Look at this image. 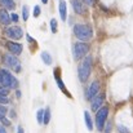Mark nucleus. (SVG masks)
Returning <instances> with one entry per match:
<instances>
[{
    "label": "nucleus",
    "mask_w": 133,
    "mask_h": 133,
    "mask_svg": "<svg viewBox=\"0 0 133 133\" xmlns=\"http://www.w3.org/2000/svg\"><path fill=\"white\" fill-rule=\"evenodd\" d=\"M0 87L6 89H14L18 87V82L8 70L0 69Z\"/></svg>",
    "instance_id": "obj_1"
},
{
    "label": "nucleus",
    "mask_w": 133,
    "mask_h": 133,
    "mask_svg": "<svg viewBox=\"0 0 133 133\" xmlns=\"http://www.w3.org/2000/svg\"><path fill=\"white\" fill-rule=\"evenodd\" d=\"M90 70H92V57L87 56L82 63L79 65V69H78V75H79V80L82 83H85L89 79V75H90Z\"/></svg>",
    "instance_id": "obj_2"
},
{
    "label": "nucleus",
    "mask_w": 133,
    "mask_h": 133,
    "mask_svg": "<svg viewBox=\"0 0 133 133\" xmlns=\"http://www.w3.org/2000/svg\"><path fill=\"white\" fill-rule=\"evenodd\" d=\"M74 35H75L80 42H87V40H89V39L92 38L93 30H92V27L88 26V25H82V23H79V25H75V26H74Z\"/></svg>",
    "instance_id": "obj_3"
},
{
    "label": "nucleus",
    "mask_w": 133,
    "mask_h": 133,
    "mask_svg": "<svg viewBox=\"0 0 133 133\" xmlns=\"http://www.w3.org/2000/svg\"><path fill=\"white\" fill-rule=\"evenodd\" d=\"M107 115H109V107L107 106L99 107L97 110V114H96V127H97L98 132H102L103 131V127L106 124Z\"/></svg>",
    "instance_id": "obj_4"
},
{
    "label": "nucleus",
    "mask_w": 133,
    "mask_h": 133,
    "mask_svg": "<svg viewBox=\"0 0 133 133\" xmlns=\"http://www.w3.org/2000/svg\"><path fill=\"white\" fill-rule=\"evenodd\" d=\"M89 52V45L87 43H82V42H78L74 44L72 48V54H74V58L76 61L82 59L83 57L87 56V53Z\"/></svg>",
    "instance_id": "obj_5"
},
{
    "label": "nucleus",
    "mask_w": 133,
    "mask_h": 133,
    "mask_svg": "<svg viewBox=\"0 0 133 133\" xmlns=\"http://www.w3.org/2000/svg\"><path fill=\"white\" fill-rule=\"evenodd\" d=\"M3 61H4V63L6 66H9L10 69H13L16 72H19L21 71V65H19V61L17 59L16 56H13V54H5L3 57Z\"/></svg>",
    "instance_id": "obj_6"
},
{
    "label": "nucleus",
    "mask_w": 133,
    "mask_h": 133,
    "mask_svg": "<svg viewBox=\"0 0 133 133\" xmlns=\"http://www.w3.org/2000/svg\"><path fill=\"white\" fill-rule=\"evenodd\" d=\"M5 34H6L10 39H16V40H18V39H21V38L23 36V31H22V29L18 27V26L8 27V29L5 30Z\"/></svg>",
    "instance_id": "obj_7"
},
{
    "label": "nucleus",
    "mask_w": 133,
    "mask_h": 133,
    "mask_svg": "<svg viewBox=\"0 0 133 133\" xmlns=\"http://www.w3.org/2000/svg\"><path fill=\"white\" fill-rule=\"evenodd\" d=\"M103 101H105V94H103V93L97 94L96 97H93V98H92V105H90L92 111H97L99 107H102Z\"/></svg>",
    "instance_id": "obj_8"
},
{
    "label": "nucleus",
    "mask_w": 133,
    "mask_h": 133,
    "mask_svg": "<svg viewBox=\"0 0 133 133\" xmlns=\"http://www.w3.org/2000/svg\"><path fill=\"white\" fill-rule=\"evenodd\" d=\"M6 48L9 49V52L13 56H18L22 53V45L19 43H13V42H8L6 43Z\"/></svg>",
    "instance_id": "obj_9"
},
{
    "label": "nucleus",
    "mask_w": 133,
    "mask_h": 133,
    "mask_svg": "<svg viewBox=\"0 0 133 133\" xmlns=\"http://www.w3.org/2000/svg\"><path fill=\"white\" fill-rule=\"evenodd\" d=\"M99 92V83L98 82H93L90 85H89L88 90H87V98L92 99L93 97L97 96V93Z\"/></svg>",
    "instance_id": "obj_10"
},
{
    "label": "nucleus",
    "mask_w": 133,
    "mask_h": 133,
    "mask_svg": "<svg viewBox=\"0 0 133 133\" xmlns=\"http://www.w3.org/2000/svg\"><path fill=\"white\" fill-rule=\"evenodd\" d=\"M58 9H59V16H61V19H62V21H66L67 12H66V3H65V0H61V1H59Z\"/></svg>",
    "instance_id": "obj_11"
},
{
    "label": "nucleus",
    "mask_w": 133,
    "mask_h": 133,
    "mask_svg": "<svg viewBox=\"0 0 133 133\" xmlns=\"http://www.w3.org/2000/svg\"><path fill=\"white\" fill-rule=\"evenodd\" d=\"M0 23H3V25H9L10 23V17L6 13L5 9H0Z\"/></svg>",
    "instance_id": "obj_12"
},
{
    "label": "nucleus",
    "mask_w": 133,
    "mask_h": 133,
    "mask_svg": "<svg viewBox=\"0 0 133 133\" xmlns=\"http://www.w3.org/2000/svg\"><path fill=\"white\" fill-rule=\"evenodd\" d=\"M71 3H72L74 10H75L78 14L84 13V6H83V4H82V1H80V0H71Z\"/></svg>",
    "instance_id": "obj_13"
},
{
    "label": "nucleus",
    "mask_w": 133,
    "mask_h": 133,
    "mask_svg": "<svg viewBox=\"0 0 133 133\" xmlns=\"http://www.w3.org/2000/svg\"><path fill=\"white\" fill-rule=\"evenodd\" d=\"M84 119H85V125H87V129L88 131H93V122H92V118L89 115L88 111H84Z\"/></svg>",
    "instance_id": "obj_14"
},
{
    "label": "nucleus",
    "mask_w": 133,
    "mask_h": 133,
    "mask_svg": "<svg viewBox=\"0 0 133 133\" xmlns=\"http://www.w3.org/2000/svg\"><path fill=\"white\" fill-rule=\"evenodd\" d=\"M42 59H43V62L45 65H48V66L52 63V57H50V54L48 52H42Z\"/></svg>",
    "instance_id": "obj_15"
},
{
    "label": "nucleus",
    "mask_w": 133,
    "mask_h": 133,
    "mask_svg": "<svg viewBox=\"0 0 133 133\" xmlns=\"http://www.w3.org/2000/svg\"><path fill=\"white\" fill-rule=\"evenodd\" d=\"M0 3L8 9H14L16 8V4H14L13 0H0Z\"/></svg>",
    "instance_id": "obj_16"
},
{
    "label": "nucleus",
    "mask_w": 133,
    "mask_h": 133,
    "mask_svg": "<svg viewBox=\"0 0 133 133\" xmlns=\"http://www.w3.org/2000/svg\"><path fill=\"white\" fill-rule=\"evenodd\" d=\"M36 120H38L39 124H43V122H44V110L43 109H39L38 110V112H36Z\"/></svg>",
    "instance_id": "obj_17"
},
{
    "label": "nucleus",
    "mask_w": 133,
    "mask_h": 133,
    "mask_svg": "<svg viewBox=\"0 0 133 133\" xmlns=\"http://www.w3.org/2000/svg\"><path fill=\"white\" fill-rule=\"evenodd\" d=\"M56 79H57V84H58V87H59V88L62 89V92H63L65 94H67L69 97H71V96L69 94V92H67V89H66V87L63 85V82H62V80H61V79H59V78H58L57 75H56Z\"/></svg>",
    "instance_id": "obj_18"
},
{
    "label": "nucleus",
    "mask_w": 133,
    "mask_h": 133,
    "mask_svg": "<svg viewBox=\"0 0 133 133\" xmlns=\"http://www.w3.org/2000/svg\"><path fill=\"white\" fill-rule=\"evenodd\" d=\"M49 122H50V110H49V107H46L44 110V122H43V124H49Z\"/></svg>",
    "instance_id": "obj_19"
},
{
    "label": "nucleus",
    "mask_w": 133,
    "mask_h": 133,
    "mask_svg": "<svg viewBox=\"0 0 133 133\" xmlns=\"http://www.w3.org/2000/svg\"><path fill=\"white\" fill-rule=\"evenodd\" d=\"M22 16H23V19L25 21H27V18H29V6L27 5H23V8H22Z\"/></svg>",
    "instance_id": "obj_20"
},
{
    "label": "nucleus",
    "mask_w": 133,
    "mask_h": 133,
    "mask_svg": "<svg viewBox=\"0 0 133 133\" xmlns=\"http://www.w3.org/2000/svg\"><path fill=\"white\" fill-rule=\"evenodd\" d=\"M50 29H52V32H53V34L57 32V21H56L54 18L50 19Z\"/></svg>",
    "instance_id": "obj_21"
},
{
    "label": "nucleus",
    "mask_w": 133,
    "mask_h": 133,
    "mask_svg": "<svg viewBox=\"0 0 133 133\" xmlns=\"http://www.w3.org/2000/svg\"><path fill=\"white\" fill-rule=\"evenodd\" d=\"M6 112H8V109H6L5 106L0 105V118H4V116L6 115Z\"/></svg>",
    "instance_id": "obj_22"
},
{
    "label": "nucleus",
    "mask_w": 133,
    "mask_h": 133,
    "mask_svg": "<svg viewBox=\"0 0 133 133\" xmlns=\"http://www.w3.org/2000/svg\"><path fill=\"white\" fill-rule=\"evenodd\" d=\"M118 131H119V133H129V129H128L127 127L122 125V124L118 125Z\"/></svg>",
    "instance_id": "obj_23"
},
{
    "label": "nucleus",
    "mask_w": 133,
    "mask_h": 133,
    "mask_svg": "<svg viewBox=\"0 0 133 133\" xmlns=\"http://www.w3.org/2000/svg\"><path fill=\"white\" fill-rule=\"evenodd\" d=\"M8 102H9V98L5 97V96H1V94H0V105H6Z\"/></svg>",
    "instance_id": "obj_24"
},
{
    "label": "nucleus",
    "mask_w": 133,
    "mask_h": 133,
    "mask_svg": "<svg viewBox=\"0 0 133 133\" xmlns=\"http://www.w3.org/2000/svg\"><path fill=\"white\" fill-rule=\"evenodd\" d=\"M40 6L39 5H35V8H34V17L36 18V17H39V14H40Z\"/></svg>",
    "instance_id": "obj_25"
},
{
    "label": "nucleus",
    "mask_w": 133,
    "mask_h": 133,
    "mask_svg": "<svg viewBox=\"0 0 133 133\" xmlns=\"http://www.w3.org/2000/svg\"><path fill=\"white\" fill-rule=\"evenodd\" d=\"M0 94H1V96H5V97H8V94H9V89L0 88Z\"/></svg>",
    "instance_id": "obj_26"
},
{
    "label": "nucleus",
    "mask_w": 133,
    "mask_h": 133,
    "mask_svg": "<svg viewBox=\"0 0 133 133\" xmlns=\"http://www.w3.org/2000/svg\"><path fill=\"white\" fill-rule=\"evenodd\" d=\"M0 122H1L3 125H10V122H9L8 119H5V116H4V118H0Z\"/></svg>",
    "instance_id": "obj_27"
},
{
    "label": "nucleus",
    "mask_w": 133,
    "mask_h": 133,
    "mask_svg": "<svg viewBox=\"0 0 133 133\" xmlns=\"http://www.w3.org/2000/svg\"><path fill=\"white\" fill-rule=\"evenodd\" d=\"M105 128V133H110L111 132V123L109 122L107 124H106V127H103Z\"/></svg>",
    "instance_id": "obj_28"
},
{
    "label": "nucleus",
    "mask_w": 133,
    "mask_h": 133,
    "mask_svg": "<svg viewBox=\"0 0 133 133\" xmlns=\"http://www.w3.org/2000/svg\"><path fill=\"white\" fill-rule=\"evenodd\" d=\"M96 1H97V0H84V3H87L88 5H93Z\"/></svg>",
    "instance_id": "obj_29"
},
{
    "label": "nucleus",
    "mask_w": 133,
    "mask_h": 133,
    "mask_svg": "<svg viewBox=\"0 0 133 133\" xmlns=\"http://www.w3.org/2000/svg\"><path fill=\"white\" fill-rule=\"evenodd\" d=\"M10 18H12L14 22H17V21H18V16H17V14H12V16H10Z\"/></svg>",
    "instance_id": "obj_30"
},
{
    "label": "nucleus",
    "mask_w": 133,
    "mask_h": 133,
    "mask_svg": "<svg viewBox=\"0 0 133 133\" xmlns=\"http://www.w3.org/2000/svg\"><path fill=\"white\" fill-rule=\"evenodd\" d=\"M0 133H6L5 128H4V125H1V124H0Z\"/></svg>",
    "instance_id": "obj_31"
},
{
    "label": "nucleus",
    "mask_w": 133,
    "mask_h": 133,
    "mask_svg": "<svg viewBox=\"0 0 133 133\" xmlns=\"http://www.w3.org/2000/svg\"><path fill=\"white\" fill-rule=\"evenodd\" d=\"M17 133H23V128L22 127H18L17 128Z\"/></svg>",
    "instance_id": "obj_32"
},
{
    "label": "nucleus",
    "mask_w": 133,
    "mask_h": 133,
    "mask_svg": "<svg viewBox=\"0 0 133 133\" xmlns=\"http://www.w3.org/2000/svg\"><path fill=\"white\" fill-rule=\"evenodd\" d=\"M17 97H18V98L21 97V92H19V90H17Z\"/></svg>",
    "instance_id": "obj_33"
},
{
    "label": "nucleus",
    "mask_w": 133,
    "mask_h": 133,
    "mask_svg": "<svg viewBox=\"0 0 133 133\" xmlns=\"http://www.w3.org/2000/svg\"><path fill=\"white\" fill-rule=\"evenodd\" d=\"M42 1H43V4H46V3H48V0H42Z\"/></svg>",
    "instance_id": "obj_34"
}]
</instances>
